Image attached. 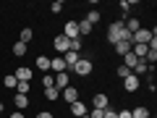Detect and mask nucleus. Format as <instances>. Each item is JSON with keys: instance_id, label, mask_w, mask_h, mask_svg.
<instances>
[{"instance_id": "nucleus-1", "label": "nucleus", "mask_w": 157, "mask_h": 118, "mask_svg": "<svg viewBox=\"0 0 157 118\" xmlns=\"http://www.w3.org/2000/svg\"><path fill=\"white\" fill-rule=\"evenodd\" d=\"M152 37H157V29H139L131 39V45H149Z\"/></svg>"}, {"instance_id": "nucleus-2", "label": "nucleus", "mask_w": 157, "mask_h": 118, "mask_svg": "<svg viewBox=\"0 0 157 118\" xmlns=\"http://www.w3.org/2000/svg\"><path fill=\"white\" fill-rule=\"evenodd\" d=\"M121 29H123V21H113L110 24V29H107V42H110V45L121 42Z\"/></svg>"}, {"instance_id": "nucleus-3", "label": "nucleus", "mask_w": 157, "mask_h": 118, "mask_svg": "<svg viewBox=\"0 0 157 118\" xmlns=\"http://www.w3.org/2000/svg\"><path fill=\"white\" fill-rule=\"evenodd\" d=\"M73 73H76V76H89L92 73V61H86V58H81V61L76 63V66L71 68Z\"/></svg>"}, {"instance_id": "nucleus-4", "label": "nucleus", "mask_w": 157, "mask_h": 118, "mask_svg": "<svg viewBox=\"0 0 157 118\" xmlns=\"http://www.w3.org/2000/svg\"><path fill=\"white\" fill-rule=\"evenodd\" d=\"M63 63H66V71H71L73 66H76L78 61H81V55H78V53H73V50H68V53H63Z\"/></svg>"}, {"instance_id": "nucleus-5", "label": "nucleus", "mask_w": 157, "mask_h": 118, "mask_svg": "<svg viewBox=\"0 0 157 118\" xmlns=\"http://www.w3.org/2000/svg\"><path fill=\"white\" fill-rule=\"evenodd\" d=\"M63 37L66 39H78V21H68L63 26Z\"/></svg>"}, {"instance_id": "nucleus-6", "label": "nucleus", "mask_w": 157, "mask_h": 118, "mask_svg": "<svg viewBox=\"0 0 157 118\" xmlns=\"http://www.w3.org/2000/svg\"><path fill=\"white\" fill-rule=\"evenodd\" d=\"M92 108H97V110H105V108H110V97L102 95V92H100V95H94V97H92Z\"/></svg>"}, {"instance_id": "nucleus-7", "label": "nucleus", "mask_w": 157, "mask_h": 118, "mask_svg": "<svg viewBox=\"0 0 157 118\" xmlns=\"http://www.w3.org/2000/svg\"><path fill=\"white\" fill-rule=\"evenodd\" d=\"M139 84H141V79L134 76V73L123 79V89H126V92H136V89H139Z\"/></svg>"}, {"instance_id": "nucleus-8", "label": "nucleus", "mask_w": 157, "mask_h": 118, "mask_svg": "<svg viewBox=\"0 0 157 118\" xmlns=\"http://www.w3.org/2000/svg\"><path fill=\"white\" fill-rule=\"evenodd\" d=\"M60 97H63V100L68 102V105H71V102H76V100H78V89H76V87H71V84H68L66 89L60 92Z\"/></svg>"}, {"instance_id": "nucleus-9", "label": "nucleus", "mask_w": 157, "mask_h": 118, "mask_svg": "<svg viewBox=\"0 0 157 118\" xmlns=\"http://www.w3.org/2000/svg\"><path fill=\"white\" fill-rule=\"evenodd\" d=\"M52 79H55V89L58 92H63L68 87V71H63V73H52Z\"/></svg>"}, {"instance_id": "nucleus-10", "label": "nucleus", "mask_w": 157, "mask_h": 118, "mask_svg": "<svg viewBox=\"0 0 157 118\" xmlns=\"http://www.w3.org/2000/svg\"><path fill=\"white\" fill-rule=\"evenodd\" d=\"M52 47H55V50H58V53L63 55V53H68V39L63 37V34H58V37L52 39Z\"/></svg>"}, {"instance_id": "nucleus-11", "label": "nucleus", "mask_w": 157, "mask_h": 118, "mask_svg": "<svg viewBox=\"0 0 157 118\" xmlns=\"http://www.w3.org/2000/svg\"><path fill=\"white\" fill-rule=\"evenodd\" d=\"M68 108H71V116H73V118H81V116H84V113H86V105H84V102H81V100L71 102V105H68Z\"/></svg>"}, {"instance_id": "nucleus-12", "label": "nucleus", "mask_w": 157, "mask_h": 118, "mask_svg": "<svg viewBox=\"0 0 157 118\" xmlns=\"http://www.w3.org/2000/svg\"><path fill=\"white\" fill-rule=\"evenodd\" d=\"M13 76H16V81H32L34 73H32V68L24 66V68H16V73H13Z\"/></svg>"}, {"instance_id": "nucleus-13", "label": "nucleus", "mask_w": 157, "mask_h": 118, "mask_svg": "<svg viewBox=\"0 0 157 118\" xmlns=\"http://www.w3.org/2000/svg\"><path fill=\"white\" fill-rule=\"evenodd\" d=\"M50 71H52V73H63V71H66V63H63L60 55H58V58H50Z\"/></svg>"}, {"instance_id": "nucleus-14", "label": "nucleus", "mask_w": 157, "mask_h": 118, "mask_svg": "<svg viewBox=\"0 0 157 118\" xmlns=\"http://www.w3.org/2000/svg\"><path fill=\"white\" fill-rule=\"evenodd\" d=\"M13 105H16V110H26L29 108V95H16L13 97Z\"/></svg>"}, {"instance_id": "nucleus-15", "label": "nucleus", "mask_w": 157, "mask_h": 118, "mask_svg": "<svg viewBox=\"0 0 157 118\" xmlns=\"http://www.w3.org/2000/svg\"><path fill=\"white\" fill-rule=\"evenodd\" d=\"M92 29H94V26H92V24L86 21V18H84V21H78V37H81V39H84V37H89V34H92Z\"/></svg>"}, {"instance_id": "nucleus-16", "label": "nucleus", "mask_w": 157, "mask_h": 118, "mask_svg": "<svg viewBox=\"0 0 157 118\" xmlns=\"http://www.w3.org/2000/svg\"><path fill=\"white\" fill-rule=\"evenodd\" d=\"M123 26L128 29L131 34H136V32L141 29V21H139V18H126V21H123Z\"/></svg>"}, {"instance_id": "nucleus-17", "label": "nucleus", "mask_w": 157, "mask_h": 118, "mask_svg": "<svg viewBox=\"0 0 157 118\" xmlns=\"http://www.w3.org/2000/svg\"><path fill=\"white\" fill-rule=\"evenodd\" d=\"M113 47H115L118 55H126V53H131V42H123V39H121V42H115Z\"/></svg>"}, {"instance_id": "nucleus-18", "label": "nucleus", "mask_w": 157, "mask_h": 118, "mask_svg": "<svg viewBox=\"0 0 157 118\" xmlns=\"http://www.w3.org/2000/svg\"><path fill=\"white\" fill-rule=\"evenodd\" d=\"M100 18H102V13L97 11V8H89V13H86V21L94 26V24H100Z\"/></svg>"}, {"instance_id": "nucleus-19", "label": "nucleus", "mask_w": 157, "mask_h": 118, "mask_svg": "<svg viewBox=\"0 0 157 118\" xmlns=\"http://www.w3.org/2000/svg\"><path fill=\"white\" fill-rule=\"evenodd\" d=\"M136 63H139V58H136L134 53H126V55H123V66H126V68H131V71H134Z\"/></svg>"}, {"instance_id": "nucleus-20", "label": "nucleus", "mask_w": 157, "mask_h": 118, "mask_svg": "<svg viewBox=\"0 0 157 118\" xmlns=\"http://www.w3.org/2000/svg\"><path fill=\"white\" fill-rule=\"evenodd\" d=\"M147 71H149V63H147V61H139L131 73H134V76H141V73H147Z\"/></svg>"}, {"instance_id": "nucleus-21", "label": "nucleus", "mask_w": 157, "mask_h": 118, "mask_svg": "<svg viewBox=\"0 0 157 118\" xmlns=\"http://www.w3.org/2000/svg\"><path fill=\"white\" fill-rule=\"evenodd\" d=\"M32 37H34V32L32 29H21V34H18V42H24V45H29V42H32Z\"/></svg>"}, {"instance_id": "nucleus-22", "label": "nucleus", "mask_w": 157, "mask_h": 118, "mask_svg": "<svg viewBox=\"0 0 157 118\" xmlns=\"http://www.w3.org/2000/svg\"><path fill=\"white\" fill-rule=\"evenodd\" d=\"M131 118H149V110H147L144 105H139V108L131 110Z\"/></svg>"}, {"instance_id": "nucleus-23", "label": "nucleus", "mask_w": 157, "mask_h": 118, "mask_svg": "<svg viewBox=\"0 0 157 118\" xmlns=\"http://www.w3.org/2000/svg\"><path fill=\"white\" fill-rule=\"evenodd\" d=\"M37 68H39V71H50V58H47V55H39L37 58Z\"/></svg>"}, {"instance_id": "nucleus-24", "label": "nucleus", "mask_w": 157, "mask_h": 118, "mask_svg": "<svg viewBox=\"0 0 157 118\" xmlns=\"http://www.w3.org/2000/svg\"><path fill=\"white\" fill-rule=\"evenodd\" d=\"M13 55L24 58V55H26V45H24V42H16V45H13Z\"/></svg>"}, {"instance_id": "nucleus-25", "label": "nucleus", "mask_w": 157, "mask_h": 118, "mask_svg": "<svg viewBox=\"0 0 157 118\" xmlns=\"http://www.w3.org/2000/svg\"><path fill=\"white\" fill-rule=\"evenodd\" d=\"M45 97L52 102V100H58V97H60V92H58L55 87H47V89H45Z\"/></svg>"}, {"instance_id": "nucleus-26", "label": "nucleus", "mask_w": 157, "mask_h": 118, "mask_svg": "<svg viewBox=\"0 0 157 118\" xmlns=\"http://www.w3.org/2000/svg\"><path fill=\"white\" fill-rule=\"evenodd\" d=\"M3 84H6L8 89H16V84H18V81H16V76H13V73H8V76L3 79Z\"/></svg>"}, {"instance_id": "nucleus-27", "label": "nucleus", "mask_w": 157, "mask_h": 118, "mask_svg": "<svg viewBox=\"0 0 157 118\" xmlns=\"http://www.w3.org/2000/svg\"><path fill=\"white\" fill-rule=\"evenodd\" d=\"M16 95H29V81H18L16 84Z\"/></svg>"}, {"instance_id": "nucleus-28", "label": "nucleus", "mask_w": 157, "mask_h": 118, "mask_svg": "<svg viewBox=\"0 0 157 118\" xmlns=\"http://www.w3.org/2000/svg\"><path fill=\"white\" fill-rule=\"evenodd\" d=\"M42 87H55V79H52V73H45V79H42Z\"/></svg>"}, {"instance_id": "nucleus-29", "label": "nucleus", "mask_w": 157, "mask_h": 118, "mask_svg": "<svg viewBox=\"0 0 157 118\" xmlns=\"http://www.w3.org/2000/svg\"><path fill=\"white\" fill-rule=\"evenodd\" d=\"M118 76H121V79H126V76H131V68H126V66H118Z\"/></svg>"}, {"instance_id": "nucleus-30", "label": "nucleus", "mask_w": 157, "mask_h": 118, "mask_svg": "<svg viewBox=\"0 0 157 118\" xmlns=\"http://www.w3.org/2000/svg\"><path fill=\"white\" fill-rule=\"evenodd\" d=\"M50 11H52V13H60V11H63V0H55V3L50 6Z\"/></svg>"}, {"instance_id": "nucleus-31", "label": "nucleus", "mask_w": 157, "mask_h": 118, "mask_svg": "<svg viewBox=\"0 0 157 118\" xmlns=\"http://www.w3.org/2000/svg\"><path fill=\"white\" fill-rule=\"evenodd\" d=\"M102 118H118V110H113V108H105V116Z\"/></svg>"}, {"instance_id": "nucleus-32", "label": "nucleus", "mask_w": 157, "mask_h": 118, "mask_svg": "<svg viewBox=\"0 0 157 118\" xmlns=\"http://www.w3.org/2000/svg\"><path fill=\"white\" fill-rule=\"evenodd\" d=\"M121 11H123V13L131 11V3H128V0H121Z\"/></svg>"}, {"instance_id": "nucleus-33", "label": "nucleus", "mask_w": 157, "mask_h": 118, "mask_svg": "<svg viewBox=\"0 0 157 118\" xmlns=\"http://www.w3.org/2000/svg\"><path fill=\"white\" fill-rule=\"evenodd\" d=\"M118 118H131V110H118Z\"/></svg>"}, {"instance_id": "nucleus-34", "label": "nucleus", "mask_w": 157, "mask_h": 118, "mask_svg": "<svg viewBox=\"0 0 157 118\" xmlns=\"http://www.w3.org/2000/svg\"><path fill=\"white\" fill-rule=\"evenodd\" d=\"M37 118H52V113L50 110H42V113H37Z\"/></svg>"}, {"instance_id": "nucleus-35", "label": "nucleus", "mask_w": 157, "mask_h": 118, "mask_svg": "<svg viewBox=\"0 0 157 118\" xmlns=\"http://www.w3.org/2000/svg\"><path fill=\"white\" fill-rule=\"evenodd\" d=\"M11 118H26L24 113H11Z\"/></svg>"}, {"instance_id": "nucleus-36", "label": "nucleus", "mask_w": 157, "mask_h": 118, "mask_svg": "<svg viewBox=\"0 0 157 118\" xmlns=\"http://www.w3.org/2000/svg\"><path fill=\"white\" fill-rule=\"evenodd\" d=\"M3 113H6V105H3V102H0V116H3Z\"/></svg>"}]
</instances>
